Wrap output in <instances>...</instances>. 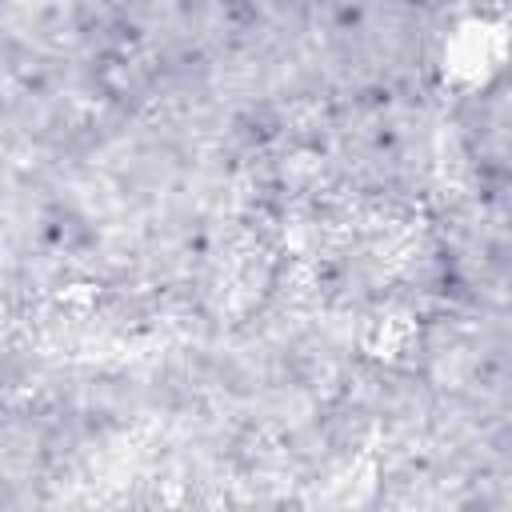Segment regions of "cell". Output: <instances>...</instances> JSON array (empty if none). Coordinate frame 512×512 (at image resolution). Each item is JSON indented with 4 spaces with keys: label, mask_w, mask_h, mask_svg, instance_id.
Segmentation results:
<instances>
[{
    "label": "cell",
    "mask_w": 512,
    "mask_h": 512,
    "mask_svg": "<svg viewBox=\"0 0 512 512\" xmlns=\"http://www.w3.org/2000/svg\"><path fill=\"white\" fill-rule=\"evenodd\" d=\"M508 56H512L508 28L488 16H468L448 32L440 52V72L452 88L476 92V88H488L508 68Z\"/></svg>",
    "instance_id": "cell-1"
}]
</instances>
